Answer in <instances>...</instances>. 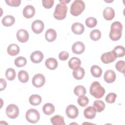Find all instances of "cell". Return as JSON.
Listing matches in <instances>:
<instances>
[{"label":"cell","instance_id":"obj_14","mask_svg":"<svg viewBox=\"0 0 125 125\" xmlns=\"http://www.w3.org/2000/svg\"><path fill=\"white\" fill-rule=\"evenodd\" d=\"M43 59V54L40 51H35L30 55V60L31 62L35 63L41 62Z\"/></svg>","mask_w":125,"mask_h":125},{"label":"cell","instance_id":"obj_18","mask_svg":"<svg viewBox=\"0 0 125 125\" xmlns=\"http://www.w3.org/2000/svg\"><path fill=\"white\" fill-rule=\"evenodd\" d=\"M72 31L76 35H81L84 30V27L83 24L80 22H75L71 26Z\"/></svg>","mask_w":125,"mask_h":125},{"label":"cell","instance_id":"obj_23","mask_svg":"<svg viewBox=\"0 0 125 125\" xmlns=\"http://www.w3.org/2000/svg\"><path fill=\"white\" fill-rule=\"evenodd\" d=\"M72 74L75 79L80 80L83 78L85 74V71L83 67H79V68L73 70Z\"/></svg>","mask_w":125,"mask_h":125},{"label":"cell","instance_id":"obj_7","mask_svg":"<svg viewBox=\"0 0 125 125\" xmlns=\"http://www.w3.org/2000/svg\"><path fill=\"white\" fill-rule=\"evenodd\" d=\"M33 85L36 87L39 88L42 86L45 82V78L42 74H37L34 76L32 80Z\"/></svg>","mask_w":125,"mask_h":125},{"label":"cell","instance_id":"obj_15","mask_svg":"<svg viewBox=\"0 0 125 125\" xmlns=\"http://www.w3.org/2000/svg\"><path fill=\"white\" fill-rule=\"evenodd\" d=\"M116 75L115 72L112 70H107L104 74V78L105 82L107 83H112L116 79Z\"/></svg>","mask_w":125,"mask_h":125},{"label":"cell","instance_id":"obj_3","mask_svg":"<svg viewBox=\"0 0 125 125\" xmlns=\"http://www.w3.org/2000/svg\"><path fill=\"white\" fill-rule=\"evenodd\" d=\"M85 9L84 2L81 0H74L70 7V13L74 16L80 15Z\"/></svg>","mask_w":125,"mask_h":125},{"label":"cell","instance_id":"obj_27","mask_svg":"<svg viewBox=\"0 0 125 125\" xmlns=\"http://www.w3.org/2000/svg\"><path fill=\"white\" fill-rule=\"evenodd\" d=\"M29 103L34 106L39 105L42 102V97L37 94H33L29 98Z\"/></svg>","mask_w":125,"mask_h":125},{"label":"cell","instance_id":"obj_6","mask_svg":"<svg viewBox=\"0 0 125 125\" xmlns=\"http://www.w3.org/2000/svg\"><path fill=\"white\" fill-rule=\"evenodd\" d=\"M6 113L10 119H16L19 115V107L15 104H10L6 108Z\"/></svg>","mask_w":125,"mask_h":125},{"label":"cell","instance_id":"obj_36","mask_svg":"<svg viewBox=\"0 0 125 125\" xmlns=\"http://www.w3.org/2000/svg\"><path fill=\"white\" fill-rule=\"evenodd\" d=\"M85 24L89 28L94 27L97 23V20L94 17H88L85 20Z\"/></svg>","mask_w":125,"mask_h":125},{"label":"cell","instance_id":"obj_42","mask_svg":"<svg viewBox=\"0 0 125 125\" xmlns=\"http://www.w3.org/2000/svg\"><path fill=\"white\" fill-rule=\"evenodd\" d=\"M69 57V53L67 51H63L61 52L59 54V58L61 61H65Z\"/></svg>","mask_w":125,"mask_h":125},{"label":"cell","instance_id":"obj_2","mask_svg":"<svg viewBox=\"0 0 125 125\" xmlns=\"http://www.w3.org/2000/svg\"><path fill=\"white\" fill-rule=\"evenodd\" d=\"M89 91L90 94L96 99L101 98L105 93L104 88L97 81H95L92 83Z\"/></svg>","mask_w":125,"mask_h":125},{"label":"cell","instance_id":"obj_39","mask_svg":"<svg viewBox=\"0 0 125 125\" xmlns=\"http://www.w3.org/2000/svg\"><path fill=\"white\" fill-rule=\"evenodd\" d=\"M117 95L114 93H109L107 95L105 98V100L107 103L112 104L114 103L115 101Z\"/></svg>","mask_w":125,"mask_h":125},{"label":"cell","instance_id":"obj_8","mask_svg":"<svg viewBox=\"0 0 125 125\" xmlns=\"http://www.w3.org/2000/svg\"><path fill=\"white\" fill-rule=\"evenodd\" d=\"M116 58L114 52L111 51L103 53L101 57V60L104 63L108 64L115 61Z\"/></svg>","mask_w":125,"mask_h":125},{"label":"cell","instance_id":"obj_28","mask_svg":"<svg viewBox=\"0 0 125 125\" xmlns=\"http://www.w3.org/2000/svg\"><path fill=\"white\" fill-rule=\"evenodd\" d=\"M90 72L92 75L95 78L100 77L102 75V70L100 67L98 65H94L91 67Z\"/></svg>","mask_w":125,"mask_h":125},{"label":"cell","instance_id":"obj_31","mask_svg":"<svg viewBox=\"0 0 125 125\" xmlns=\"http://www.w3.org/2000/svg\"><path fill=\"white\" fill-rule=\"evenodd\" d=\"M93 107L95 108L96 112H101L104 110L105 104L101 100H95L93 103Z\"/></svg>","mask_w":125,"mask_h":125},{"label":"cell","instance_id":"obj_44","mask_svg":"<svg viewBox=\"0 0 125 125\" xmlns=\"http://www.w3.org/2000/svg\"><path fill=\"white\" fill-rule=\"evenodd\" d=\"M70 1V0H68V1H67V0H60V3H62V4H66V3H68V2H69Z\"/></svg>","mask_w":125,"mask_h":125},{"label":"cell","instance_id":"obj_40","mask_svg":"<svg viewBox=\"0 0 125 125\" xmlns=\"http://www.w3.org/2000/svg\"><path fill=\"white\" fill-rule=\"evenodd\" d=\"M5 2L7 5L10 6L18 7L20 5L21 0H6Z\"/></svg>","mask_w":125,"mask_h":125},{"label":"cell","instance_id":"obj_20","mask_svg":"<svg viewBox=\"0 0 125 125\" xmlns=\"http://www.w3.org/2000/svg\"><path fill=\"white\" fill-rule=\"evenodd\" d=\"M57 37V33L53 29H48L45 32V38L46 41L49 42L54 41Z\"/></svg>","mask_w":125,"mask_h":125},{"label":"cell","instance_id":"obj_33","mask_svg":"<svg viewBox=\"0 0 125 125\" xmlns=\"http://www.w3.org/2000/svg\"><path fill=\"white\" fill-rule=\"evenodd\" d=\"M27 63L26 59L22 56L17 58L14 61L15 65L18 67H21L24 66Z\"/></svg>","mask_w":125,"mask_h":125},{"label":"cell","instance_id":"obj_19","mask_svg":"<svg viewBox=\"0 0 125 125\" xmlns=\"http://www.w3.org/2000/svg\"><path fill=\"white\" fill-rule=\"evenodd\" d=\"M20 51L19 46L15 43L10 44L7 47V51L8 54L12 56L17 55Z\"/></svg>","mask_w":125,"mask_h":125},{"label":"cell","instance_id":"obj_43","mask_svg":"<svg viewBox=\"0 0 125 125\" xmlns=\"http://www.w3.org/2000/svg\"><path fill=\"white\" fill-rule=\"evenodd\" d=\"M0 90L2 91L6 87V85H7L6 81H5V80L1 78L0 80Z\"/></svg>","mask_w":125,"mask_h":125},{"label":"cell","instance_id":"obj_24","mask_svg":"<svg viewBox=\"0 0 125 125\" xmlns=\"http://www.w3.org/2000/svg\"><path fill=\"white\" fill-rule=\"evenodd\" d=\"M45 64L49 69L54 70L58 66V62L53 58H49L45 61Z\"/></svg>","mask_w":125,"mask_h":125},{"label":"cell","instance_id":"obj_29","mask_svg":"<svg viewBox=\"0 0 125 125\" xmlns=\"http://www.w3.org/2000/svg\"><path fill=\"white\" fill-rule=\"evenodd\" d=\"M116 57H123L125 55V49L124 47L121 45L116 46L112 50Z\"/></svg>","mask_w":125,"mask_h":125},{"label":"cell","instance_id":"obj_30","mask_svg":"<svg viewBox=\"0 0 125 125\" xmlns=\"http://www.w3.org/2000/svg\"><path fill=\"white\" fill-rule=\"evenodd\" d=\"M19 80L22 83H26L29 80V75L28 73L25 70H21L18 74Z\"/></svg>","mask_w":125,"mask_h":125},{"label":"cell","instance_id":"obj_9","mask_svg":"<svg viewBox=\"0 0 125 125\" xmlns=\"http://www.w3.org/2000/svg\"><path fill=\"white\" fill-rule=\"evenodd\" d=\"M67 116L70 119H75L79 115V110L78 108L73 104H70L67 106L65 110Z\"/></svg>","mask_w":125,"mask_h":125},{"label":"cell","instance_id":"obj_35","mask_svg":"<svg viewBox=\"0 0 125 125\" xmlns=\"http://www.w3.org/2000/svg\"><path fill=\"white\" fill-rule=\"evenodd\" d=\"M90 37L93 41H98L101 37V31L98 29L93 30L90 33Z\"/></svg>","mask_w":125,"mask_h":125},{"label":"cell","instance_id":"obj_25","mask_svg":"<svg viewBox=\"0 0 125 125\" xmlns=\"http://www.w3.org/2000/svg\"><path fill=\"white\" fill-rule=\"evenodd\" d=\"M55 106L51 103H46L42 107L43 112L47 115H50L55 112Z\"/></svg>","mask_w":125,"mask_h":125},{"label":"cell","instance_id":"obj_34","mask_svg":"<svg viewBox=\"0 0 125 125\" xmlns=\"http://www.w3.org/2000/svg\"><path fill=\"white\" fill-rule=\"evenodd\" d=\"M16 76L15 70L12 68H9L5 71V76L9 81H13L15 79Z\"/></svg>","mask_w":125,"mask_h":125},{"label":"cell","instance_id":"obj_12","mask_svg":"<svg viewBox=\"0 0 125 125\" xmlns=\"http://www.w3.org/2000/svg\"><path fill=\"white\" fill-rule=\"evenodd\" d=\"M85 50V45L81 42H75L72 46V52L76 54H82Z\"/></svg>","mask_w":125,"mask_h":125},{"label":"cell","instance_id":"obj_26","mask_svg":"<svg viewBox=\"0 0 125 125\" xmlns=\"http://www.w3.org/2000/svg\"><path fill=\"white\" fill-rule=\"evenodd\" d=\"M50 121L53 125H65L63 117L56 115L50 119Z\"/></svg>","mask_w":125,"mask_h":125},{"label":"cell","instance_id":"obj_41","mask_svg":"<svg viewBox=\"0 0 125 125\" xmlns=\"http://www.w3.org/2000/svg\"><path fill=\"white\" fill-rule=\"evenodd\" d=\"M54 2V1L53 0H47L42 1V5L46 9L51 8L53 6Z\"/></svg>","mask_w":125,"mask_h":125},{"label":"cell","instance_id":"obj_1","mask_svg":"<svg viewBox=\"0 0 125 125\" xmlns=\"http://www.w3.org/2000/svg\"><path fill=\"white\" fill-rule=\"evenodd\" d=\"M123 25L119 21H116L113 22L111 25L109 38L113 41L119 40L122 37V31Z\"/></svg>","mask_w":125,"mask_h":125},{"label":"cell","instance_id":"obj_37","mask_svg":"<svg viewBox=\"0 0 125 125\" xmlns=\"http://www.w3.org/2000/svg\"><path fill=\"white\" fill-rule=\"evenodd\" d=\"M77 102L79 105L82 107H84L88 104L89 103V100L88 98L84 95L81 96H79V97L78 98Z\"/></svg>","mask_w":125,"mask_h":125},{"label":"cell","instance_id":"obj_16","mask_svg":"<svg viewBox=\"0 0 125 125\" xmlns=\"http://www.w3.org/2000/svg\"><path fill=\"white\" fill-rule=\"evenodd\" d=\"M103 16L107 21L112 20L115 17L114 10L111 7H106L103 11Z\"/></svg>","mask_w":125,"mask_h":125},{"label":"cell","instance_id":"obj_32","mask_svg":"<svg viewBox=\"0 0 125 125\" xmlns=\"http://www.w3.org/2000/svg\"><path fill=\"white\" fill-rule=\"evenodd\" d=\"M86 92V89L83 85H77L74 89V93L77 96L85 95Z\"/></svg>","mask_w":125,"mask_h":125},{"label":"cell","instance_id":"obj_38","mask_svg":"<svg viewBox=\"0 0 125 125\" xmlns=\"http://www.w3.org/2000/svg\"><path fill=\"white\" fill-rule=\"evenodd\" d=\"M116 69L123 74L125 72V62L124 61H119L115 64Z\"/></svg>","mask_w":125,"mask_h":125},{"label":"cell","instance_id":"obj_11","mask_svg":"<svg viewBox=\"0 0 125 125\" xmlns=\"http://www.w3.org/2000/svg\"><path fill=\"white\" fill-rule=\"evenodd\" d=\"M16 37L18 40L22 43L26 42L29 39L28 32L25 29H21L18 31Z\"/></svg>","mask_w":125,"mask_h":125},{"label":"cell","instance_id":"obj_21","mask_svg":"<svg viewBox=\"0 0 125 125\" xmlns=\"http://www.w3.org/2000/svg\"><path fill=\"white\" fill-rule=\"evenodd\" d=\"M81 64V60L77 57H72L68 62V66L71 69L74 70L79 67Z\"/></svg>","mask_w":125,"mask_h":125},{"label":"cell","instance_id":"obj_22","mask_svg":"<svg viewBox=\"0 0 125 125\" xmlns=\"http://www.w3.org/2000/svg\"><path fill=\"white\" fill-rule=\"evenodd\" d=\"M15 21L14 17L11 15H7L3 18L1 21L2 24L6 27H9L14 24Z\"/></svg>","mask_w":125,"mask_h":125},{"label":"cell","instance_id":"obj_10","mask_svg":"<svg viewBox=\"0 0 125 125\" xmlns=\"http://www.w3.org/2000/svg\"><path fill=\"white\" fill-rule=\"evenodd\" d=\"M32 30L36 34L41 33L44 29V23L41 20L34 21L31 25Z\"/></svg>","mask_w":125,"mask_h":125},{"label":"cell","instance_id":"obj_4","mask_svg":"<svg viewBox=\"0 0 125 125\" xmlns=\"http://www.w3.org/2000/svg\"><path fill=\"white\" fill-rule=\"evenodd\" d=\"M67 11V6L64 4L59 3L56 6L53 16L56 20H62L66 17Z\"/></svg>","mask_w":125,"mask_h":125},{"label":"cell","instance_id":"obj_17","mask_svg":"<svg viewBox=\"0 0 125 125\" xmlns=\"http://www.w3.org/2000/svg\"><path fill=\"white\" fill-rule=\"evenodd\" d=\"M84 117L88 119H92L95 118L96 114V111L93 106H88L83 111Z\"/></svg>","mask_w":125,"mask_h":125},{"label":"cell","instance_id":"obj_5","mask_svg":"<svg viewBox=\"0 0 125 125\" xmlns=\"http://www.w3.org/2000/svg\"><path fill=\"white\" fill-rule=\"evenodd\" d=\"M25 118L29 123L35 124L39 121L40 119V114L39 111L36 109L31 108L26 111Z\"/></svg>","mask_w":125,"mask_h":125},{"label":"cell","instance_id":"obj_13","mask_svg":"<svg viewBox=\"0 0 125 125\" xmlns=\"http://www.w3.org/2000/svg\"><path fill=\"white\" fill-rule=\"evenodd\" d=\"M35 14V9L31 5H27L24 8L22 12L23 16L27 19L32 18Z\"/></svg>","mask_w":125,"mask_h":125}]
</instances>
